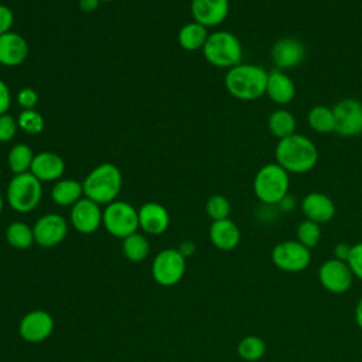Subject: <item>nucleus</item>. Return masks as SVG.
I'll use <instances>...</instances> for the list:
<instances>
[{
  "instance_id": "f257e3e1",
  "label": "nucleus",
  "mask_w": 362,
  "mask_h": 362,
  "mask_svg": "<svg viewBox=\"0 0 362 362\" xmlns=\"http://www.w3.org/2000/svg\"><path fill=\"white\" fill-rule=\"evenodd\" d=\"M274 158L288 174H304L317 165L318 150L311 139L294 133L277 141L274 147Z\"/></svg>"
},
{
  "instance_id": "f03ea898",
  "label": "nucleus",
  "mask_w": 362,
  "mask_h": 362,
  "mask_svg": "<svg viewBox=\"0 0 362 362\" xmlns=\"http://www.w3.org/2000/svg\"><path fill=\"white\" fill-rule=\"evenodd\" d=\"M267 74L257 64L240 62L225 74V88L230 96L242 102H253L266 95Z\"/></svg>"
},
{
  "instance_id": "7ed1b4c3",
  "label": "nucleus",
  "mask_w": 362,
  "mask_h": 362,
  "mask_svg": "<svg viewBox=\"0 0 362 362\" xmlns=\"http://www.w3.org/2000/svg\"><path fill=\"white\" fill-rule=\"evenodd\" d=\"M122 184L123 178L119 167L113 163H102L83 178V195L99 205H107L116 201Z\"/></svg>"
},
{
  "instance_id": "20e7f679",
  "label": "nucleus",
  "mask_w": 362,
  "mask_h": 362,
  "mask_svg": "<svg viewBox=\"0 0 362 362\" xmlns=\"http://www.w3.org/2000/svg\"><path fill=\"white\" fill-rule=\"evenodd\" d=\"M202 54L212 66L230 69L242 62L243 48L235 34L226 30H218L209 33Z\"/></svg>"
},
{
  "instance_id": "39448f33",
  "label": "nucleus",
  "mask_w": 362,
  "mask_h": 362,
  "mask_svg": "<svg viewBox=\"0 0 362 362\" xmlns=\"http://www.w3.org/2000/svg\"><path fill=\"white\" fill-rule=\"evenodd\" d=\"M290 188V174L277 163H266L253 178V192L264 205H277Z\"/></svg>"
},
{
  "instance_id": "423d86ee",
  "label": "nucleus",
  "mask_w": 362,
  "mask_h": 362,
  "mask_svg": "<svg viewBox=\"0 0 362 362\" xmlns=\"http://www.w3.org/2000/svg\"><path fill=\"white\" fill-rule=\"evenodd\" d=\"M42 198V182L31 173L13 175L7 185L6 199L8 206L18 214L34 211Z\"/></svg>"
},
{
  "instance_id": "0eeeda50",
  "label": "nucleus",
  "mask_w": 362,
  "mask_h": 362,
  "mask_svg": "<svg viewBox=\"0 0 362 362\" xmlns=\"http://www.w3.org/2000/svg\"><path fill=\"white\" fill-rule=\"evenodd\" d=\"M102 225L112 236L124 239L129 235L137 232L139 212L132 204L116 199L105 206Z\"/></svg>"
},
{
  "instance_id": "6e6552de",
  "label": "nucleus",
  "mask_w": 362,
  "mask_h": 362,
  "mask_svg": "<svg viewBox=\"0 0 362 362\" xmlns=\"http://www.w3.org/2000/svg\"><path fill=\"white\" fill-rule=\"evenodd\" d=\"M185 270L187 259L173 247L158 252L151 263V276L163 287H173L180 283Z\"/></svg>"
},
{
  "instance_id": "1a4fd4ad",
  "label": "nucleus",
  "mask_w": 362,
  "mask_h": 362,
  "mask_svg": "<svg viewBox=\"0 0 362 362\" xmlns=\"http://www.w3.org/2000/svg\"><path fill=\"white\" fill-rule=\"evenodd\" d=\"M272 262L281 272L298 273L310 266L311 249L305 247L297 239L283 240L272 249Z\"/></svg>"
},
{
  "instance_id": "9d476101",
  "label": "nucleus",
  "mask_w": 362,
  "mask_h": 362,
  "mask_svg": "<svg viewBox=\"0 0 362 362\" xmlns=\"http://www.w3.org/2000/svg\"><path fill=\"white\" fill-rule=\"evenodd\" d=\"M335 117V133L342 137H356L362 134V102L345 98L332 107Z\"/></svg>"
},
{
  "instance_id": "9b49d317",
  "label": "nucleus",
  "mask_w": 362,
  "mask_h": 362,
  "mask_svg": "<svg viewBox=\"0 0 362 362\" xmlns=\"http://www.w3.org/2000/svg\"><path fill=\"white\" fill-rule=\"evenodd\" d=\"M318 280L327 291L332 294H344L352 287L354 274L346 262L332 257L320 266Z\"/></svg>"
},
{
  "instance_id": "f8f14e48",
  "label": "nucleus",
  "mask_w": 362,
  "mask_h": 362,
  "mask_svg": "<svg viewBox=\"0 0 362 362\" xmlns=\"http://www.w3.org/2000/svg\"><path fill=\"white\" fill-rule=\"evenodd\" d=\"M34 240L41 247H54L68 235V222L59 214H45L33 225Z\"/></svg>"
},
{
  "instance_id": "ddd939ff",
  "label": "nucleus",
  "mask_w": 362,
  "mask_h": 362,
  "mask_svg": "<svg viewBox=\"0 0 362 362\" xmlns=\"http://www.w3.org/2000/svg\"><path fill=\"white\" fill-rule=\"evenodd\" d=\"M54 325V318L48 311L33 310L20 320L18 334L25 342L40 344L52 334Z\"/></svg>"
},
{
  "instance_id": "4468645a",
  "label": "nucleus",
  "mask_w": 362,
  "mask_h": 362,
  "mask_svg": "<svg viewBox=\"0 0 362 362\" xmlns=\"http://www.w3.org/2000/svg\"><path fill=\"white\" fill-rule=\"evenodd\" d=\"M103 209L95 201L83 197L71 206L69 221L74 229L83 235L96 232L102 225Z\"/></svg>"
},
{
  "instance_id": "2eb2a0df",
  "label": "nucleus",
  "mask_w": 362,
  "mask_h": 362,
  "mask_svg": "<svg viewBox=\"0 0 362 362\" xmlns=\"http://www.w3.org/2000/svg\"><path fill=\"white\" fill-rule=\"evenodd\" d=\"M272 61L276 69L288 71L297 68L305 58V45L294 37L277 40L270 49Z\"/></svg>"
},
{
  "instance_id": "dca6fc26",
  "label": "nucleus",
  "mask_w": 362,
  "mask_h": 362,
  "mask_svg": "<svg viewBox=\"0 0 362 362\" xmlns=\"http://www.w3.org/2000/svg\"><path fill=\"white\" fill-rule=\"evenodd\" d=\"M300 209L305 219L313 221L318 225L328 223L334 219L337 214V206L331 197L324 192H308L300 201Z\"/></svg>"
},
{
  "instance_id": "f3484780",
  "label": "nucleus",
  "mask_w": 362,
  "mask_h": 362,
  "mask_svg": "<svg viewBox=\"0 0 362 362\" xmlns=\"http://www.w3.org/2000/svg\"><path fill=\"white\" fill-rule=\"evenodd\" d=\"M229 14V0H191L194 21L206 28L221 25Z\"/></svg>"
},
{
  "instance_id": "a211bd4d",
  "label": "nucleus",
  "mask_w": 362,
  "mask_h": 362,
  "mask_svg": "<svg viewBox=\"0 0 362 362\" xmlns=\"http://www.w3.org/2000/svg\"><path fill=\"white\" fill-rule=\"evenodd\" d=\"M30 54L27 40L14 31L0 35V65L14 68L25 62Z\"/></svg>"
},
{
  "instance_id": "6ab92c4d",
  "label": "nucleus",
  "mask_w": 362,
  "mask_h": 362,
  "mask_svg": "<svg viewBox=\"0 0 362 362\" xmlns=\"http://www.w3.org/2000/svg\"><path fill=\"white\" fill-rule=\"evenodd\" d=\"M139 228L146 235L158 236L170 226V214L167 208L158 202H146L139 209Z\"/></svg>"
},
{
  "instance_id": "aec40b11",
  "label": "nucleus",
  "mask_w": 362,
  "mask_h": 362,
  "mask_svg": "<svg viewBox=\"0 0 362 362\" xmlns=\"http://www.w3.org/2000/svg\"><path fill=\"white\" fill-rule=\"evenodd\" d=\"M30 173L41 182L58 181L65 173V161L54 151H40L34 156Z\"/></svg>"
},
{
  "instance_id": "412c9836",
  "label": "nucleus",
  "mask_w": 362,
  "mask_h": 362,
  "mask_svg": "<svg viewBox=\"0 0 362 362\" xmlns=\"http://www.w3.org/2000/svg\"><path fill=\"white\" fill-rule=\"evenodd\" d=\"M266 95L276 105H280V106L288 105L296 96L294 81L284 71H280V69L269 71Z\"/></svg>"
},
{
  "instance_id": "4be33fe9",
  "label": "nucleus",
  "mask_w": 362,
  "mask_h": 362,
  "mask_svg": "<svg viewBox=\"0 0 362 362\" xmlns=\"http://www.w3.org/2000/svg\"><path fill=\"white\" fill-rule=\"evenodd\" d=\"M209 240L219 250H233L240 242V229L229 218L214 221L209 226Z\"/></svg>"
},
{
  "instance_id": "5701e85b",
  "label": "nucleus",
  "mask_w": 362,
  "mask_h": 362,
  "mask_svg": "<svg viewBox=\"0 0 362 362\" xmlns=\"http://www.w3.org/2000/svg\"><path fill=\"white\" fill-rule=\"evenodd\" d=\"M83 197L82 182L72 178H61L55 181L51 189V198L59 206H72Z\"/></svg>"
},
{
  "instance_id": "b1692460",
  "label": "nucleus",
  "mask_w": 362,
  "mask_h": 362,
  "mask_svg": "<svg viewBox=\"0 0 362 362\" xmlns=\"http://www.w3.org/2000/svg\"><path fill=\"white\" fill-rule=\"evenodd\" d=\"M209 31L205 25L191 21L184 24L178 31V44L185 51H198L202 49L206 40H208Z\"/></svg>"
},
{
  "instance_id": "393cba45",
  "label": "nucleus",
  "mask_w": 362,
  "mask_h": 362,
  "mask_svg": "<svg viewBox=\"0 0 362 362\" xmlns=\"http://www.w3.org/2000/svg\"><path fill=\"white\" fill-rule=\"evenodd\" d=\"M296 117L294 115L287 109H276L273 110L267 117V129L272 136H274L277 140H281L284 137H288L296 133Z\"/></svg>"
},
{
  "instance_id": "a878e982",
  "label": "nucleus",
  "mask_w": 362,
  "mask_h": 362,
  "mask_svg": "<svg viewBox=\"0 0 362 362\" xmlns=\"http://www.w3.org/2000/svg\"><path fill=\"white\" fill-rule=\"evenodd\" d=\"M308 127L320 134H328L335 132V117L332 107L325 105H314L307 113Z\"/></svg>"
},
{
  "instance_id": "bb28decb",
  "label": "nucleus",
  "mask_w": 362,
  "mask_h": 362,
  "mask_svg": "<svg viewBox=\"0 0 362 362\" xmlns=\"http://www.w3.org/2000/svg\"><path fill=\"white\" fill-rule=\"evenodd\" d=\"M34 156L35 154L28 144H25V143L13 144L7 154V164H8L10 171L14 175L30 173Z\"/></svg>"
},
{
  "instance_id": "cd10ccee",
  "label": "nucleus",
  "mask_w": 362,
  "mask_h": 362,
  "mask_svg": "<svg viewBox=\"0 0 362 362\" xmlns=\"http://www.w3.org/2000/svg\"><path fill=\"white\" fill-rule=\"evenodd\" d=\"M6 240L11 247L17 250L30 249L35 243L33 226L23 221L11 222L6 229Z\"/></svg>"
},
{
  "instance_id": "c85d7f7f",
  "label": "nucleus",
  "mask_w": 362,
  "mask_h": 362,
  "mask_svg": "<svg viewBox=\"0 0 362 362\" xmlns=\"http://www.w3.org/2000/svg\"><path fill=\"white\" fill-rule=\"evenodd\" d=\"M123 255L127 260L137 263L144 260L150 253V242L146 238V235L134 232L123 239L122 243Z\"/></svg>"
},
{
  "instance_id": "c756f323",
  "label": "nucleus",
  "mask_w": 362,
  "mask_h": 362,
  "mask_svg": "<svg viewBox=\"0 0 362 362\" xmlns=\"http://www.w3.org/2000/svg\"><path fill=\"white\" fill-rule=\"evenodd\" d=\"M236 352L240 359L246 362H256L264 356L266 342L257 335H246L238 342Z\"/></svg>"
},
{
  "instance_id": "7c9ffc66",
  "label": "nucleus",
  "mask_w": 362,
  "mask_h": 362,
  "mask_svg": "<svg viewBox=\"0 0 362 362\" xmlns=\"http://www.w3.org/2000/svg\"><path fill=\"white\" fill-rule=\"evenodd\" d=\"M17 124H18V129L23 130L25 134L34 136V134H40L44 130L45 120L38 110L28 109V110H21L18 113Z\"/></svg>"
},
{
  "instance_id": "2f4dec72",
  "label": "nucleus",
  "mask_w": 362,
  "mask_h": 362,
  "mask_svg": "<svg viewBox=\"0 0 362 362\" xmlns=\"http://www.w3.org/2000/svg\"><path fill=\"white\" fill-rule=\"evenodd\" d=\"M321 235H322L321 225H318L313 221H308V219L301 221L296 229L297 240L308 249H313L320 243Z\"/></svg>"
},
{
  "instance_id": "473e14b6",
  "label": "nucleus",
  "mask_w": 362,
  "mask_h": 362,
  "mask_svg": "<svg viewBox=\"0 0 362 362\" xmlns=\"http://www.w3.org/2000/svg\"><path fill=\"white\" fill-rule=\"evenodd\" d=\"M205 212L212 222L226 219L230 214V202L225 195L214 194L205 202Z\"/></svg>"
},
{
  "instance_id": "72a5a7b5",
  "label": "nucleus",
  "mask_w": 362,
  "mask_h": 362,
  "mask_svg": "<svg viewBox=\"0 0 362 362\" xmlns=\"http://www.w3.org/2000/svg\"><path fill=\"white\" fill-rule=\"evenodd\" d=\"M17 130H18L17 119L13 115L4 113L0 116V143L11 141Z\"/></svg>"
},
{
  "instance_id": "f704fd0d",
  "label": "nucleus",
  "mask_w": 362,
  "mask_h": 362,
  "mask_svg": "<svg viewBox=\"0 0 362 362\" xmlns=\"http://www.w3.org/2000/svg\"><path fill=\"white\" fill-rule=\"evenodd\" d=\"M354 277L362 280V242L351 246V253L346 260Z\"/></svg>"
},
{
  "instance_id": "c9c22d12",
  "label": "nucleus",
  "mask_w": 362,
  "mask_h": 362,
  "mask_svg": "<svg viewBox=\"0 0 362 362\" xmlns=\"http://www.w3.org/2000/svg\"><path fill=\"white\" fill-rule=\"evenodd\" d=\"M38 100H40V96L37 90L33 88L25 86L17 92V103L21 107V110L35 109V106L38 105Z\"/></svg>"
},
{
  "instance_id": "e433bc0d",
  "label": "nucleus",
  "mask_w": 362,
  "mask_h": 362,
  "mask_svg": "<svg viewBox=\"0 0 362 362\" xmlns=\"http://www.w3.org/2000/svg\"><path fill=\"white\" fill-rule=\"evenodd\" d=\"M14 24V14L6 4H0V35L11 31Z\"/></svg>"
},
{
  "instance_id": "4c0bfd02",
  "label": "nucleus",
  "mask_w": 362,
  "mask_h": 362,
  "mask_svg": "<svg viewBox=\"0 0 362 362\" xmlns=\"http://www.w3.org/2000/svg\"><path fill=\"white\" fill-rule=\"evenodd\" d=\"M10 106H11L10 88L3 79H0V116L4 113H8Z\"/></svg>"
},
{
  "instance_id": "58836bf2",
  "label": "nucleus",
  "mask_w": 362,
  "mask_h": 362,
  "mask_svg": "<svg viewBox=\"0 0 362 362\" xmlns=\"http://www.w3.org/2000/svg\"><path fill=\"white\" fill-rule=\"evenodd\" d=\"M351 246L352 245H348L345 242H341V243L335 245V247H334V257L338 259V260L346 262L348 257H349V253H351Z\"/></svg>"
},
{
  "instance_id": "ea45409f",
  "label": "nucleus",
  "mask_w": 362,
  "mask_h": 362,
  "mask_svg": "<svg viewBox=\"0 0 362 362\" xmlns=\"http://www.w3.org/2000/svg\"><path fill=\"white\" fill-rule=\"evenodd\" d=\"M177 250L185 257L188 259L189 256H192L195 253V243L192 240H184L180 243V246L177 247Z\"/></svg>"
},
{
  "instance_id": "a19ab883",
  "label": "nucleus",
  "mask_w": 362,
  "mask_h": 362,
  "mask_svg": "<svg viewBox=\"0 0 362 362\" xmlns=\"http://www.w3.org/2000/svg\"><path fill=\"white\" fill-rule=\"evenodd\" d=\"M100 3H102L100 0H78L79 8L85 13H92V11L98 10Z\"/></svg>"
},
{
  "instance_id": "79ce46f5",
  "label": "nucleus",
  "mask_w": 362,
  "mask_h": 362,
  "mask_svg": "<svg viewBox=\"0 0 362 362\" xmlns=\"http://www.w3.org/2000/svg\"><path fill=\"white\" fill-rule=\"evenodd\" d=\"M277 206H279L283 212H290V211L296 206V201H294V198H293L290 194H287V195L277 204Z\"/></svg>"
},
{
  "instance_id": "37998d69",
  "label": "nucleus",
  "mask_w": 362,
  "mask_h": 362,
  "mask_svg": "<svg viewBox=\"0 0 362 362\" xmlns=\"http://www.w3.org/2000/svg\"><path fill=\"white\" fill-rule=\"evenodd\" d=\"M355 321L358 328L362 331V297L358 300L356 307H355Z\"/></svg>"
},
{
  "instance_id": "c03bdc74",
  "label": "nucleus",
  "mask_w": 362,
  "mask_h": 362,
  "mask_svg": "<svg viewBox=\"0 0 362 362\" xmlns=\"http://www.w3.org/2000/svg\"><path fill=\"white\" fill-rule=\"evenodd\" d=\"M3 206H4V198H3V194H1V191H0V215H1V212H3Z\"/></svg>"
},
{
  "instance_id": "a18cd8bd",
  "label": "nucleus",
  "mask_w": 362,
  "mask_h": 362,
  "mask_svg": "<svg viewBox=\"0 0 362 362\" xmlns=\"http://www.w3.org/2000/svg\"><path fill=\"white\" fill-rule=\"evenodd\" d=\"M102 3H109V1H113V0H100Z\"/></svg>"
}]
</instances>
